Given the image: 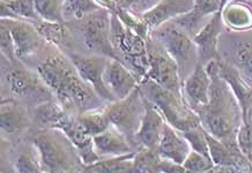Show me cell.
Masks as SVG:
<instances>
[{
    "label": "cell",
    "mask_w": 252,
    "mask_h": 173,
    "mask_svg": "<svg viewBox=\"0 0 252 173\" xmlns=\"http://www.w3.org/2000/svg\"><path fill=\"white\" fill-rule=\"evenodd\" d=\"M158 172H187L183 164H178L165 158H160L158 164Z\"/></svg>",
    "instance_id": "40"
},
{
    "label": "cell",
    "mask_w": 252,
    "mask_h": 173,
    "mask_svg": "<svg viewBox=\"0 0 252 173\" xmlns=\"http://www.w3.org/2000/svg\"><path fill=\"white\" fill-rule=\"evenodd\" d=\"M96 4H97L101 8L107 9L111 13V14H115L118 9V1L117 0H95Z\"/></svg>",
    "instance_id": "41"
},
{
    "label": "cell",
    "mask_w": 252,
    "mask_h": 173,
    "mask_svg": "<svg viewBox=\"0 0 252 173\" xmlns=\"http://www.w3.org/2000/svg\"><path fill=\"white\" fill-rule=\"evenodd\" d=\"M82 43L87 51L118 59L111 42V13L99 8L81 20Z\"/></svg>",
    "instance_id": "7"
},
{
    "label": "cell",
    "mask_w": 252,
    "mask_h": 173,
    "mask_svg": "<svg viewBox=\"0 0 252 173\" xmlns=\"http://www.w3.org/2000/svg\"><path fill=\"white\" fill-rule=\"evenodd\" d=\"M161 156L158 149L138 148L135 151L132 172H158V164Z\"/></svg>",
    "instance_id": "33"
},
{
    "label": "cell",
    "mask_w": 252,
    "mask_h": 173,
    "mask_svg": "<svg viewBox=\"0 0 252 173\" xmlns=\"http://www.w3.org/2000/svg\"><path fill=\"white\" fill-rule=\"evenodd\" d=\"M117 1H121V0H117Z\"/></svg>",
    "instance_id": "44"
},
{
    "label": "cell",
    "mask_w": 252,
    "mask_h": 173,
    "mask_svg": "<svg viewBox=\"0 0 252 173\" xmlns=\"http://www.w3.org/2000/svg\"><path fill=\"white\" fill-rule=\"evenodd\" d=\"M135 151L128 154L101 158L94 164L85 168V172H132Z\"/></svg>",
    "instance_id": "27"
},
{
    "label": "cell",
    "mask_w": 252,
    "mask_h": 173,
    "mask_svg": "<svg viewBox=\"0 0 252 173\" xmlns=\"http://www.w3.org/2000/svg\"><path fill=\"white\" fill-rule=\"evenodd\" d=\"M95 150L101 158L114 157L132 152V143L127 136L115 127L110 126L107 131L93 138Z\"/></svg>",
    "instance_id": "23"
},
{
    "label": "cell",
    "mask_w": 252,
    "mask_h": 173,
    "mask_svg": "<svg viewBox=\"0 0 252 173\" xmlns=\"http://www.w3.org/2000/svg\"><path fill=\"white\" fill-rule=\"evenodd\" d=\"M229 1H231V0H222V7H223L225 4H228Z\"/></svg>",
    "instance_id": "43"
},
{
    "label": "cell",
    "mask_w": 252,
    "mask_h": 173,
    "mask_svg": "<svg viewBox=\"0 0 252 173\" xmlns=\"http://www.w3.org/2000/svg\"><path fill=\"white\" fill-rule=\"evenodd\" d=\"M57 129L64 133L72 144L74 145V148L78 151L79 157L81 159L82 165L85 168L94 164V163L101 159L95 150L94 140H93L91 135H88L85 132L82 126L79 124L77 115L69 113Z\"/></svg>",
    "instance_id": "16"
},
{
    "label": "cell",
    "mask_w": 252,
    "mask_h": 173,
    "mask_svg": "<svg viewBox=\"0 0 252 173\" xmlns=\"http://www.w3.org/2000/svg\"><path fill=\"white\" fill-rule=\"evenodd\" d=\"M63 1L64 0H34L35 8L41 20L58 23L65 22L63 16Z\"/></svg>",
    "instance_id": "32"
},
{
    "label": "cell",
    "mask_w": 252,
    "mask_h": 173,
    "mask_svg": "<svg viewBox=\"0 0 252 173\" xmlns=\"http://www.w3.org/2000/svg\"><path fill=\"white\" fill-rule=\"evenodd\" d=\"M194 0H160L153 8L141 16L149 31L193 9Z\"/></svg>",
    "instance_id": "20"
},
{
    "label": "cell",
    "mask_w": 252,
    "mask_h": 173,
    "mask_svg": "<svg viewBox=\"0 0 252 173\" xmlns=\"http://www.w3.org/2000/svg\"><path fill=\"white\" fill-rule=\"evenodd\" d=\"M16 172H44L37 149L25 148L19 152L14 163Z\"/></svg>",
    "instance_id": "31"
},
{
    "label": "cell",
    "mask_w": 252,
    "mask_h": 173,
    "mask_svg": "<svg viewBox=\"0 0 252 173\" xmlns=\"http://www.w3.org/2000/svg\"><path fill=\"white\" fill-rule=\"evenodd\" d=\"M145 109L146 97L142 94L140 86H138L126 98L111 102L105 108V112L110 119L111 125L119 129L133 143V138L140 127Z\"/></svg>",
    "instance_id": "9"
},
{
    "label": "cell",
    "mask_w": 252,
    "mask_h": 173,
    "mask_svg": "<svg viewBox=\"0 0 252 173\" xmlns=\"http://www.w3.org/2000/svg\"><path fill=\"white\" fill-rule=\"evenodd\" d=\"M158 1L160 0H121L118 1V5L134 14L142 16L146 12L153 8Z\"/></svg>",
    "instance_id": "38"
},
{
    "label": "cell",
    "mask_w": 252,
    "mask_h": 173,
    "mask_svg": "<svg viewBox=\"0 0 252 173\" xmlns=\"http://www.w3.org/2000/svg\"><path fill=\"white\" fill-rule=\"evenodd\" d=\"M68 110H66L62 103H57L52 99L42 102L35 106V120L42 128H56L65 120L69 115Z\"/></svg>",
    "instance_id": "25"
},
{
    "label": "cell",
    "mask_w": 252,
    "mask_h": 173,
    "mask_svg": "<svg viewBox=\"0 0 252 173\" xmlns=\"http://www.w3.org/2000/svg\"><path fill=\"white\" fill-rule=\"evenodd\" d=\"M205 67L212 78L210 101L195 113L205 131L227 145L236 147L237 131L243 121L241 106L229 86L218 74V59Z\"/></svg>",
    "instance_id": "2"
},
{
    "label": "cell",
    "mask_w": 252,
    "mask_h": 173,
    "mask_svg": "<svg viewBox=\"0 0 252 173\" xmlns=\"http://www.w3.org/2000/svg\"><path fill=\"white\" fill-rule=\"evenodd\" d=\"M0 49H1V55L6 60L9 62H16L19 60L18 56H16L15 44L13 41L12 34L9 31L7 27L1 25V29H0Z\"/></svg>",
    "instance_id": "37"
},
{
    "label": "cell",
    "mask_w": 252,
    "mask_h": 173,
    "mask_svg": "<svg viewBox=\"0 0 252 173\" xmlns=\"http://www.w3.org/2000/svg\"><path fill=\"white\" fill-rule=\"evenodd\" d=\"M77 119L85 132L92 138L107 131L111 126V121L105 112V109L91 110V111L79 113L77 115Z\"/></svg>",
    "instance_id": "28"
},
{
    "label": "cell",
    "mask_w": 252,
    "mask_h": 173,
    "mask_svg": "<svg viewBox=\"0 0 252 173\" xmlns=\"http://www.w3.org/2000/svg\"><path fill=\"white\" fill-rule=\"evenodd\" d=\"M248 121H249V124H250L251 129H252V109H251V111H250V113H249V115H248Z\"/></svg>",
    "instance_id": "42"
},
{
    "label": "cell",
    "mask_w": 252,
    "mask_h": 173,
    "mask_svg": "<svg viewBox=\"0 0 252 173\" xmlns=\"http://www.w3.org/2000/svg\"><path fill=\"white\" fill-rule=\"evenodd\" d=\"M37 73L69 112L79 115L102 108L104 101L82 80L69 57L50 55L37 65Z\"/></svg>",
    "instance_id": "1"
},
{
    "label": "cell",
    "mask_w": 252,
    "mask_h": 173,
    "mask_svg": "<svg viewBox=\"0 0 252 173\" xmlns=\"http://www.w3.org/2000/svg\"><path fill=\"white\" fill-rule=\"evenodd\" d=\"M149 37L158 42L177 62L183 80L184 72H188L189 75L199 62L198 50L193 37L174 20L155 28Z\"/></svg>",
    "instance_id": "6"
},
{
    "label": "cell",
    "mask_w": 252,
    "mask_h": 173,
    "mask_svg": "<svg viewBox=\"0 0 252 173\" xmlns=\"http://www.w3.org/2000/svg\"><path fill=\"white\" fill-rule=\"evenodd\" d=\"M4 82L13 96L20 99L35 102L36 105L52 99L55 95L38 73L36 75L16 62H13L12 67L5 73Z\"/></svg>",
    "instance_id": "10"
},
{
    "label": "cell",
    "mask_w": 252,
    "mask_h": 173,
    "mask_svg": "<svg viewBox=\"0 0 252 173\" xmlns=\"http://www.w3.org/2000/svg\"><path fill=\"white\" fill-rule=\"evenodd\" d=\"M111 42L119 60L124 62L140 80L148 72L147 39L137 34L116 14H111Z\"/></svg>",
    "instance_id": "5"
},
{
    "label": "cell",
    "mask_w": 252,
    "mask_h": 173,
    "mask_svg": "<svg viewBox=\"0 0 252 173\" xmlns=\"http://www.w3.org/2000/svg\"><path fill=\"white\" fill-rule=\"evenodd\" d=\"M236 142L242 154L252 164V129L248 120H243L237 131Z\"/></svg>",
    "instance_id": "36"
},
{
    "label": "cell",
    "mask_w": 252,
    "mask_h": 173,
    "mask_svg": "<svg viewBox=\"0 0 252 173\" xmlns=\"http://www.w3.org/2000/svg\"><path fill=\"white\" fill-rule=\"evenodd\" d=\"M224 27L231 31H249L252 29V9L242 0L228 2L221 9Z\"/></svg>",
    "instance_id": "24"
},
{
    "label": "cell",
    "mask_w": 252,
    "mask_h": 173,
    "mask_svg": "<svg viewBox=\"0 0 252 173\" xmlns=\"http://www.w3.org/2000/svg\"><path fill=\"white\" fill-rule=\"evenodd\" d=\"M1 19L35 22L41 20L35 8L34 0H1Z\"/></svg>",
    "instance_id": "26"
},
{
    "label": "cell",
    "mask_w": 252,
    "mask_h": 173,
    "mask_svg": "<svg viewBox=\"0 0 252 173\" xmlns=\"http://www.w3.org/2000/svg\"><path fill=\"white\" fill-rule=\"evenodd\" d=\"M101 7L95 0H64L63 1V16L65 21L78 20L81 21Z\"/></svg>",
    "instance_id": "29"
},
{
    "label": "cell",
    "mask_w": 252,
    "mask_h": 173,
    "mask_svg": "<svg viewBox=\"0 0 252 173\" xmlns=\"http://www.w3.org/2000/svg\"><path fill=\"white\" fill-rule=\"evenodd\" d=\"M32 144L37 149L45 172L79 171L77 149L64 133L56 128H43L36 133Z\"/></svg>",
    "instance_id": "3"
},
{
    "label": "cell",
    "mask_w": 252,
    "mask_h": 173,
    "mask_svg": "<svg viewBox=\"0 0 252 173\" xmlns=\"http://www.w3.org/2000/svg\"><path fill=\"white\" fill-rule=\"evenodd\" d=\"M28 110L13 98L2 99L0 105V128L6 135H19L29 127Z\"/></svg>",
    "instance_id": "22"
},
{
    "label": "cell",
    "mask_w": 252,
    "mask_h": 173,
    "mask_svg": "<svg viewBox=\"0 0 252 173\" xmlns=\"http://www.w3.org/2000/svg\"><path fill=\"white\" fill-rule=\"evenodd\" d=\"M222 9V0H194L193 11L195 14L210 18Z\"/></svg>",
    "instance_id": "39"
},
{
    "label": "cell",
    "mask_w": 252,
    "mask_h": 173,
    "mask_svg": "<svg viewBox=\"0 0 252 173\" xmlns=\"http://www.w3.org/2000/svg\"><path fill=\"white\" fill-rule=\"evenodd\" d=\"M223 28L224 23L222 20L221 11H219L207 20L203 28L193 37L200 64L206 65L212 60L220 59L219 42L221 35L223 34Z\"/></svg>",
    "instance_id": "13"
},
{
    "label": "cell",
    "mask_w": 252,
    "mask_h": 173,
    "mask_svg": "<svg viewBox=\"0 0 252 173\" xmlns=\"http://www.w3.org/2000/svg\"><path fill=\"white\" fill-rule=\"evenodd\" d=\"M165 122L167 121L157 106L146 98L144 117L133 138V144H138V148L157 149Z\"/></svg>",
    "instance_id": "18"
},
{
    "label": "cell",
    "mask_w": 252,
    "mask_h": 173,
    "mask_svg": "<svg viewBox=\"0 0 252 173\" xmlns=\"http://www.w3.org/2000/svg\"><path fill=\"white\" fill-rule=\"evenodd\" d=\"M212 78L205 65L198 62L190 74L183 80V98L187 104L197 111L210 101Z\"/></svg>",
    "instance_id": "17"
},
{
    "label": "cell",
    "mask_w": 252,
    "mask_h": 173,
    "mask_svg": "<svg viewBox=\"0 0 252 173\" xmlns=\"http://www.w3.org/2000/svg\"><path fill=\"white\" fill-rule=\"evenodd\" d=\"M1 25L7 27L11 31L19 60L29 59L38 51L42 43V36L36 26L27 23L23 20L15 19H1Z\"/></svg>",
    "instance_id": "15"
},
{
    "label": "cell",
    "mask_w": 252,
    "mask_h": 173,
    "mask_svg": "<svg viewBox=\"0 0 252 173\" xmlns=\"http://www.w3.org/2000/svg\"><path fill=\"white\" fill-rule=\"evenodd\" d=\"M218 74L229 86L241 106L243 120H248L252 109V86L235 66L221 58L218 59Z\"/></svg>",
    "instance_id": "19"
},
{
    "label": "cell",
    "mask_w": 252,
    "mask_h": 173,
    "mask_svg": "<svg viewBox=\"0 0 252 173\" xmlns=\"http://www.w3.org/2000/svg\"><path fill=\"white\" fill-rule=\"evenodd\" d=\"M182 134L184 135V138L190 143L192 150L200 152L203 155L210 156V149H208L207 142V132L205 131L203 125L188 129V131L183 132Z\"/></svg>",
    "instance_id": "34"
},
{
    "label": "cell",
    "mask_w": 252,
    "mask_h": 173,
    "mask_svg": "<svg viewBox=\"0 0 252 173\" xmlns=\"http://www.w3.org/2000/svg\"><path fill=\"white\" fill-rule=\"evenodd\" d=\"M104 83L115 101L124 99L139 86L140 80L119 59L109 58L104 71Z\"/></svg>",
    "instance_id": "14"
},
{
    "label": "cell",
    "mask_w": 252,
    "mask_h": 173,
    "mask_svg": "<svg viewBox=\"0 0 252 173\" xmlns=\"http://www.w3.org/2000/svg\"><path fill=\"white\" fill-rule=\"evenodd\" d=\"M183 166L187 172H212L214 169V163L210 156L191 150L184 161Z\"/></svg>",
    "instance_id": "35"
},
{
    "label": "cell",
    "mask_w": 252,
    "mask_h": 173,
    "mask_svg": "<svg viewBox=\"0 0 252 173\" xmlns=\"http://www.w3.org/2000/svg\"><path fill=\"white\" fill-rule=\"evenodd\" d=\"M158 152L162 158L183 164L191 152V145L180 131L165 122L158 144Z\"/></svg>",
    "instance_id": "21"
},
{
    "label": "cell",
    "mask_w": 252,
    "mask_h": 173,
    "mask_svg": "<svg viewBox=\"0 0 252 173\" xmlns=\"http://www.w3.org/2000/svg\"><path fill=\"white\" fill-rule=\"evenodd\" d=\"M68 57L77 68L79 75L94 89L99 97L104 102H115L114 96L105 86L103 79L105 66L109 60L108 57L99 55L84 56L72 52L68 53Z\"/></svg>",
    "instance_id": "12"
},
{
    "label": "cell",
    "mask_w": 252,
    "mask_h": 173,
    "mask_svg": "<svg viewBox=\"0 0 252 173\" xmlns=\"http://www.w3.org/2000/svg\"><path fill=\"white\" fill-rule=\"evenodd\" d=\"M64 23L58 22H48L39 20L37 21L36 28L43 38L56 46H68L67 43V32H66Z\"/></svg>",
    "instance_id": "30"
},
{
    "label": "cell",
    "mask_w": 252,
    "mask_h": 173,
    "mask_svg": "<svg viewBox=\"0 0 252 173\" xmlns=\"http://www.w3.org/2000/svg\"><path fill=\"white\" fill-rule=\"evenodd\" d=\"M147 51L148 72L146 78L183 97V79L177 62L151 37L147 39Z\"/></svg>",
    "instance_id": "8"
},
{
    "label": "cell",
    "mask_w": 252,
    "mask_h": 173,
    "mask_svg": "<svg viewBox=\"0 0 252 173\" xmlns=\"http://www.w3.org/2000/svg\"><path fill=\"white\" fill-rule=\"evenodd\" d=\"M139 86L145 97L162 113L165 121L177 131L183 133L201 125L197 113L185 103L182 96L176 95L147 78L141 80Z\"/></svg>",
    "instance_id": "4"
},
{
    "label": "cell",
    "mask_w": 252,
    "mask_h": 173,
    "mask_svg": "<svg viewBox=\"0 0 252 173\" xmlns=\"http://www.w3.org/2000/svg\"><path fill=\"white\" fill-rule=\"evenodd\" d=\"M219 45L224 49L221 59L235 66L252 86V35L247 31H233L221 35Z\"/></svg>",
    "instance_id": "11"
}]
</instances>
